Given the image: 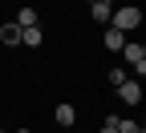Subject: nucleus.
Segmentation results:
<instances>
[{
	"mask_svg": "<svg viewBox=\"0 0 146 133\" xmlns=\"http://www.w3.org/2000/svg\"><path fill=\"white\" fill-rule=\"evenodd\" d=\"M110 24H114L118 32H126V36H130V32L142 24V8H138V4H122V8H114V12H110Z\"/></svg>",
	"mask_w": 146,
	"mask_h": 133,
	"instance_id": "1",
	"label": "nucleus"
},
{
	"mask_svg": "<svg viewBox=\"0 0 146 133\" xmlns=\"http://www.w3.org/2000/svg\"><path fill=\"white\" fill-rule=\"evenodd\" d=\"M122 56H126V65L134 69V77L142 81V77H146V48H142L138 41H126V45H122Z\"/></svg>",
	"mask_w": 146,
	"mask_h": 133,
	"instance_id": "2",
	"label": "nucleus"
},
{
	"mask_svg": "<svg viewBox=\"0 0 146 133\" xmlns=\"http://www.w3.org/2000/svg\"><path fill=\"white\" fill-rule=\"evenodd\" d=\"M118 97H122L126 105H138V101H142V85H138V81H122V85H118Z\"/></svg>",
	"mask_w": 146,
	"mask_h": 133,
	"instance_id": "3",
	"label": "nucleus"
},
{
	"mask_svg": "<svg viewBox=\"0 0 146 133\" xmlns=\"http://www.w3.org/2000/svg\"><path fill=\"white\" fill-rule=\"evenodd\" d=\"M41 41H45L41 24H29V28H21V45H29V48H41Z\"/></svg>",
	"mask_w": 146,
	"mask_h": 133,
	"instance_id": "4",
	"label": "nucleus"
},
{
	"mask_svg": "<svg viewBox=\"0 0 146 133\" xmlns=\"http://www.w3.org/2000/svg\"><path fill=\"white\" fill-rule=\"evenodd\" d=\"M53 117H57V125H61V129H69L73 121H77V109H73L69 101H61V105H57V113H53Z\"/></svg>",
	"mask_w": 146,
	"mask_h": 133,
	"instance_id": "5",
	"label": "nucleus"
},
{
	"mask_svg": "<svg viewBox=\"0 0 146 133\" xmlns=\"http://www.w3.org/2000/svg\"><path fill=\"white\" fill-rule=\"evenodd\" d=\"M122 45H126V32H118L114 24H110V28H106V48H110V52H122Z\"/></svg>",
	"mask_w": 146,
	"mask_h": 133,
	"instance_id": "6",
	"label": "nucleus"
},
{
	"mask_svg": "<svg viewBox=\"0 0 146 133\" xmlns=\"http://www.w3.org/2000/svg\"><path fill=\"white\" fill-rule=\"evenodd\" d=\"M0 41H4L8 48H12V45H21V24H16V20L4 24V28H0Z\"/></svg>",
	"mask_w": 146,
	"mask_h": 133,
	"instance_id": "7",
	"label": "nucleus"
},
{
	"mask_svg": "<svg viewBox=\"0 0 146 133\" xmlns=\"http://www.w3.org/2000/svg\"><path fill=\"white\" fill-rule=\"evenodd\" d=\"M16 24H21V28H29V24H41V16H36V8H33V4H25L21 12H16Z\"/></svg>",
	"mask_w": 146,
	"mask_h": 133,
	"instance_id": "8",
	"label": "nucleus"
},
{
	"mask_svg": "<svg viewBox=\"0 0 146 133\" xmlns=\"http://www.w3.org/2000/svg\"><path fill=\"white\" fill-rule=\"evenodd\" d=\"M110 12H114V4H89V16L98 24H110Z\"/></svg>",
	"mask_w": 146,
	"mask_h": 133,
	"instance_id": "9",
	"label": "nucleus"
},
{
	"mask_svg": "<svg viewBox=\"0 0 146 133\" xmlns=\"http://www.w3.org/2000/svg\"><path fill=\"white\" fill-rule=\"evenodd\" d=\"M106 81H110V85L118 89L122 81H130V77H126V69H106Z\"/></svg>",
	"mask_w": 146,
	"mask_h": 133,
	"instance_id": "10",
	"label": "nucleus"
},
{
	"mask_svg": "<svg viewBox=\"0 0 146 133\" xmlns=\"http://www.w3.org/2000/svg\"><path fill=\"white\" fill-rule=\"evenodd\" d=\"M114 121H118V117H114V113H110V117L102 121V129H98V133H118V129H114Z\"/></svg>",
	"mask_w": 146,
	"mask_h": 133,
	"instance_id": "11",
	"label": "nucleus"
},
{
	"mask_svg": "<svg viewBox=\"0 0 146 133\" xmlns=\"http://www.w3.org/2000/svg\"><path fill=\"white\" fill-rule=\"evenodd\" d=\"M89 4H110V0H89Z\"/></svg>",
	"mask_w": 146,
	"mask_h": 133,
	"instance_id": "12",
	"label": "nucleus"
},
{
	"mask_svg": "<svg viewBox=\"0 0 146 133\" xmlns=\"http://www.w3.org/2000/svg\"><path fill=\"white\" fill-rule=\"evenodd\" d=\"M16 133H33V129H16Z\"/></svg>",
	"mask_w": 146,
	"mask_h": 133,
	"instance_id": "13",
	"label": "nucleus"
},
{
	"mask_svg": "<svg viewBox=\"0 0 146 133\" xmlns=\"http://www.w3.org/2000/svg\"><path fill=\"white\" fill-rule=\"evenodd\" d=\"M0 133H4V129H0Z\"/></svg>",
	"mask_w": 146,
	"mask_h": 133,
	"instance_id": "14",
	"label": "nucleus"
}]
</instances>
